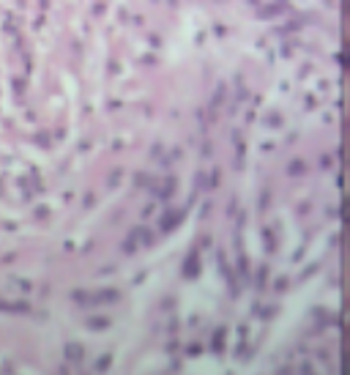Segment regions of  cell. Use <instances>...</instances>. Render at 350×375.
Returning <instances> with one entry per match:
<instances>
[{
	"label": "cell",
	"instance_id": "obj_2",
	"mask_svg": "<svg viewBox=\"0 0 350 375\" xmlns=\"http://www.w3.org/2000/svg\"><path fill=\"white\" fill-rule=\"evenodd\" d=\"M342 219H345V225H350V197L342 203Z\"/></svg>",
	"mask_w": 350,
	"mask_h": 375
},
{
	"label": "cell",
	"instance_id": "obj_1",
	"mask_svg": "<svg viewBox=\"0 0 350 375\" xmlns=\"http://www.w3.org/2000/svg\"><path fill=\"white\" fill-rule=\"evenodd\" d=\"M194 263H200V260H197V255H189V260H186V266H184L186 277H194V274H197V271H194Z\"/></svg>",
	"mask_w": 350,
	"mask_h": 375
},
{
	"label": "cell",
	"instance_id": "obj_4",
	"mask_svg": "<svg viewBox=\"0 0 350 375\" xmlns=\"http://www.w3.org/2000/svg\"><path fill=\"white\" fill-rule=\"evenodd\" d=\"M348 241H350V233H348Z\"/></svg>",
	"mask_w": 350,
	"mask_h": 375
},
{
	"label": "cell",
	"instance_id": "obj_3",
	"mask_svg": "<svg viewBox=\"0 0 350 375\" xmlns=\"http://www.w3.org/2000/svg\"><path fill=\"white\" fill-rule=\"evenodd\" d=\"M342 63L350 69V44H345V52H342Z\"/></svg>",
	"mask_w": 350,
	"mask_h": 375
}]
</instances>
